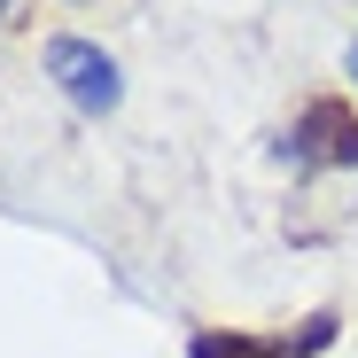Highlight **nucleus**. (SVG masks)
<instances>
[{"label": "nucleus", "instance_id": "obj_5", "mask_svg": "<svg viewBox=\"0 0 358 358\" xmlns=\"http://www.w3.org/2000/svg\"><path fill=\"white\" fill-rule=\"evenodd\" d=\"M0 16H8V0H0Z\"/></svg>", "mask_w": 358, "mask_h": 358}, {"label": "nucleus", "instance_id": "obj_2", "mask_svg": "<svg viewBox=\"0 0 358 358\" xmlns=\"http://www.w3.org/2000/svg\"><path fill=\"white\" fill-rule=\"evenodd\" d=\"M296 156H312V164H358V117L343 101H312L304 117H296Z\"/></svg>", "mask_w": 358, "mask_h": 358}, {"label": "nucleus", "instance_id": "obj_4", "mask_svg": "<svg viewBox=\"0 0 358 358\" xmlns=\"http://www.w3.org/2000/svg\"><path fill=\"white\" fill-rule=\"evenodd\" d=\"M350 78H358V47H350Z\"/></svg>", "mask_w": 358, "mask_h": 358}, {"label": "nucleus", "instance_id": "obj_1", "mask_svg": "<svg viewBox=\"0 0 358 358\" xmlns=\"http://www.w3.org/2000/svg\"><path fill=\"white\" fill-rule=\"evenodd\" d=\"M47 78L63 86L86 117H109L117 101H125V78H117V63L94 39H47Z\"/></svg>", "mask_w": 358, "mask_h": 358}, {"label": "nucleus", "instance_id": "obj_3", "mask_svg": "<svg viewBox=\"0 0 358 358\" xmlns=\"http://www.w3.org/2000/svg\"><path fill=\"white\" fill-rule=\"evenodd\" d=\"M195 358H257V343H242V335H203Z\"/></svg>", "mask_w": 358, "mask_h": 358}]
</instances>
